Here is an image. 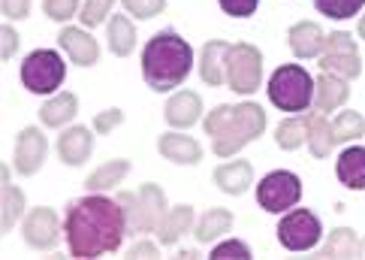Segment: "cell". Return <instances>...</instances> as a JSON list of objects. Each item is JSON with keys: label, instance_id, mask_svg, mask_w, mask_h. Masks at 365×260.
Instances as JSON below:
<instances>
[{"label": "cell", "instance_id": "cell-1", "mask_svg": "<svg viewBox=\"0 0 365 260\" xmlns=\"http://www.w3.org/2000/svg\"><path fill=\"white\" fill-rule=\"evenodd\" d=\"M63 236H67L70 257L76 260L121 251L124 239L130 236L124 206L118 197L88 191L85 197L70 200L67 215H63Z\"/></svg>", "mask_w": 365, "mask_h": 260}, {"label": "cell", "instance_id": "cell-2", "mask_svg": "<svg viewBox=\"0 0 365 260\" xmlns=\"http://www.w3.org/2000/svg\"><path fill=\"white\" fill-rule=\"evenodd\" d=\"M269 115L254 100L242 103H217L212 112L202 115V130L212 136V151L217 158H236L254 139L266 134Z\"/></svg>", "mask_w": 365, "mask_h": 260}, {"label": "cell", "instance_id": "cell-3", "mask_svg": "<svg viewBox=\"0 0 365 260\" xmlns=\"http://www.w3.org/2000/svg\"><path fill=\"white\" fill-rule=\"evenodd\" d=\"M139 64L145 85L158 94H166L185 85L197 61H193V46L178 31H158L142 46Z\"/></svg>", "mask_w": 365, "mask_h": 260}, {"label": "cell", "instance_id": "cell-4", "mask_svg": "<svg viewBox=\"0 0 365 260\" xmlns=\"http://www.w3.org/2000/svg\"><path fill=\"white\" fill-rule=\"evenodd\" d=\"M314 76H311L302 64H281V67L269 76L266 94L269 103L281 112H308L314 106Z\"/></svg>", "mask_w": 365, "mask_h": 260}, {"label": "cell", "instance_id": "cell-5", "mask_svg": "<svg viewBox=\"0 0 365 260\" xmlns=\"http://www.w3.org/2000/svg\"><path fill=\"white\" fill-rule=\"evenodd\" d=\"M63 76H67V64H63L61 51L55 49H34L31 55H24L19 67L21 85L36 97L58 94V88L63 85Z\"/></svg>", "mask_w": 365, "mask_h": 260}, {"label": "cell", "instance_id": "cell-6", "mask_svg": "<svg viewBox=\"0 0 365 260\" xmlns=\"http://www.w3.org/2000/svg\"><path fill=\"white\" fill-rule=\"evenodd\" d=\"M263 85V51L254 43H232L227 55V88L251 97Z\"/></svg>", "mask_w": 365, "mask_h": 260}, {"label": "cell", "instance_id": "cell-7", "mask_svg": "<svg viewBox=\"0 0 365 260\" xmlns=\"http://www.w3.org/2000/svg\"><path fill=\"white\" fill-rule=\"evenodd\" d=\"M302 200V179L290 170H272L259 179L257 185V203L269 215H284Z\"/></svg>", "mask_w": 365, "mask_h": 260}, {"label": "cell", "instance_id": "cell-8", "mask_svg": "<svg viewBox=\"0 0 365 260\" xmlns=\"http://www.w3.org/2000/svg\"><path fill=\"white\" fill-rule=\"evenodd\" d=\"M278 242L281 249L287 251H311L317 249L320 239H323V221L317 212L311 209H293L284 212L278 221Z\"/></svg>", "mask_w": 365, "mask_h": 260}, {"label": "cell", "instance_id": "cell-9", "mask_svg": "<svg viewBox=\"0 0 365 260\" xmlns=\"http://www.w3.org/2000/svg\"><path fill=\"white\" fill-rule=\"evenodd\" d=\"M317 64H320V70L341 76L347 82L359 79L362 76V55L356 49V36L350 31L326 34V46H323V55L317 58Z\"/></svg>", "mask_w": 365, "mask_h": 260}, {"label": "cell", "instance_id": "cell-10", "mask_svg": "<svg viewBox=\"0 0 365 260\" xmlns=\"http://www.w3.org/2000/svg\"><path fill=\"white\" fill-rule=\"evenodd\" d=\"M21 236L34 251H55L63 239V221L51 206H36L21 221Z\"/></svg>", "mask_w": 365, "mask_h": 260}, {"label": "cell", "instance_id": "cell-11", "mask_svg": "<svg viewBox=\"0 0 365 260\" xmlns=\"http://www.w3.org/2000/svg\"><path fill=\"white\" fill-rule=\"evenodd\" d=\"M46 154H48V139L43 134V127L28 124L19 130L16 136V149H12V170L19 176H36L46 164Z\"/></svg>", "mask_w": 365, "mask_h": 260}, {"label": "cell", "instance_id": "cell-12", "mask_svg": "<svg viewBox=\"0 0 365 260\" xmlns=\"http://www.w3.org/2000/svg\"><path fill=\"white\" fill-rule=\"evenodd\" d=\"M94 127L85 124H70L61 130V136L55 142V151L63 166H85L94 154Z\"/></svg>", "mask_w": 365, "mask_h": 260}, {"label": "cell", "instance_id": "cell-13", "mask_svg": "<svg viewBox=\"0 0 365 260\" xmlns=\"http://www.w3.org/2000/svg\"><path fill=\"white\" fill-rule=\"evenodd\" d=\"M58 46L67 51V58L76 67H94V64H100V43L85 24H63L58 31Z\"/></svg>", "mask_w": 365, "mask_h": 260}, {"label": "cell", "instance_id": "cell-14", "mask_svg": "<svg viewBox=\"0 0 365 260\" xmlns=\"http://www.w3.org/2000/svg\"><path fill=\"white\" fill-rule=\"evenodd\" d=\"M202 115H205L202 97L190 88L175 91V94L166 100V109H163V119L173 130H190L197 121H202Z\"/></svg>", "mask_w": 365, "mask_h": 260}, {"label": "cell", "instance_id": "cell-15", "mask_svg": "<svg viewBox=\"0 0 365 260\" xmlns=\"http://www.w3.org/2000/svg\"><path fill=\"white\" fill-rule=\"evenodd\" d=\"M139 227L142 233H158V227L163 224V218L169 212V200H166V191L154 181H145L139 185Z\"/></svg>", "mask_w": 365, "mask_h": 260}, {"label": "cell", "instance_id": "cell-16", "mask_svg": "<svg viewBox=\"0 0 365 260\" xmlns=\"http://www.w3.org/2000/svg\"><path fill=\"white\" fill-rule=\"evenodd\" d=\"M230 46L227 40H208L200 49V61H197V70H200V79L212 88L227 85V55H230Z\"/></svg>", "mask_w": 365, "mask_h": 260}, {"label": "cell", "instance_id": "cell-17", "mask_svg": "<svg viewBox=\"0 0 365 260\" xmlns=\"http://www.w3.org/2000/svg\"><path fill=\"white\" fill-rule=\"evenodd\" d=\"M158 151L166 161H173L178 166H197L202 161V146L200 139H193L181 130H169V134L158 136Z\"/></svg>", "mask_w": 365, "mask_h": 260}, {"label": "cell", "instance_id": "cell-18", "mask_svg": "<svg viewBox=\"0 0 365 260\" xmlns=\"http://www.w3.org/2000/svg\"><path fill=\"white\" fill-rule=\"evenodd\" d=\"M287 46L299 61H308V58H320L323 55V46H326V34L317 21H296L290 31H287Z\"/></svg>", "mask_w": 365, "mask_h": 260}, {"label": "cell", "instance_id": "cell-19", "mask_svg": "<svg viewBox=\"0 0 365 260\" xmlns=\"http://www.w3.org/2000/svg\"><path fill=\"white\" fill-rule=\"evenodd\" d=\"M193 227H197V212H193V206H187V203L169 206L163 224L158 227V242L163 249H175L181 242V236H187Z\"/></svg>", "mask_w": 365, "mask_h": 260}, {"label": "cell", "instance_id": "cell-20", "mask_svg": "<svg viewBox=\"0 0 365 260\" xmlns=\"http://www.w3.org/2000/svg\"><path fill=\"white\" fill-rule=\"evenodd\" d=\"M314 82H317L314 85V109L335 112L350 100V82L341 79V76L320 70V76H314Z\"/></svg>", "mask_w": 365, "mask_h": 260}, {"label": "cell", "instance_id": "cell-21", "mask_svg": "<svg viewBox=\"0 0 365 260\" xmlns=\"http://www.w3.org/2000/svg\"><path fill=\"white\" fill-rule=\"evenodd\" d=\"M76 115H79V97L73 91H58V94H51L40 106V121L43 127H51V130L70 127Z\"/></svg>", "mask_w": 365, "mask_h": 260}, {"label": "cell", "instance_id": "cell-22", "mask_svg": "<svg viewBox=\"0 0 365 260\" xmlns=\"http://www.w3.org/2000/svg\"><path fill=\"white\" fill-rule=\"evenodd\" d=\"M335 176L347 191H365V146H344L335 161Z\"/></svg>", "mask_w": 365, "mask_h": 260}, {"label": "cell", "instance_id": "cell-23", "mask_svg": "<svg viewBox=\"0 0 365 260\" xmlns=\"http://www.w3.org/2000/svg\"><path fill=\"white\" fill-rule=\"evenodd\" d=\"M215 185L230 194V197H242L247 188L254 185V166L251 161H227L215 170Z\"/></svg>", "mask_w": 365, "mask_h": 260}, {"label": "cell", "instance_id": "cell-24", "mask_svg": "<svg viewBox=\"0 0 365 260\" xmlns=\"http://www.w3.org/2000/svg\"><path fill=\"white\" fill-rule=\"evenodd\" d=\"M232 212L224 209V206H212L208 212H202L197 218V227H193V236H197L200 245H212L217 239H224L227 233L232 230Z\"/></svg>", "mask_w": 365, "mask_h": 260}, {"label": "cell", "instance_id": "cell-25", "mask_svg": "<svg viewBox=\"0 0 365 260\" xmlns=\"http://www.w3.org/2000/svg\"><path fill=\"white\" fill-rule=\"evenodd\" d=\"M335 149V130H332V121L326 119V112L308 109V151L314 154L317 161L329 158Z\"/></svg>", "mask_w": 365, "mask_h": 260}, {"label": "cell", "instance_id": "cell-26", "mask_svg": "<svg viewBox=\"0 0 365 260\" xmlns=\"http://www.w3.org/2000/svg\"><path fill=\"white\" fill-rule=\"evenodd\" d=\"M317 257H338V260L362 257V239L356 236V230L335 227L332 233H326V242L317 249Z\"/></svg>", "mask_w": 365, "mask_h": 260}, {"label": "cell", "instance_id": "cell-27", "mask_svg": "<svg viewBox=\"0 0 365 260\" xmlns=\"http://www.w3.org/2000/svg\"><path fill=\"white\" fill-rule=\"evenodd\" d=\"M106 43L115 58H130L136 49V28L133 16H112L106 21Z\"/></svg>", "mask_w": 365, "mask_h": 260}, {"label": "cell", "instance_id": "cell-28", "mask_svg": "<svg viewBox=\"0 0 365 260\" xmlns=\"http://www.w3.org/2000/svg\"><path fill=\"white\" fill-rule=\"evenodd\" d=\"M24 215H28V197H24L21 188H16L12 181H6L4 197H0V230L12 233L19 227V221H24Z\"/></svg>", "mask_w": 365, "mask_h": 260}, {"label": "cell", "instance_id": "cell-29", "mask_svg": "<svg viewBox=\"0 0 365 260\" xmlns=\"http://www.w3.org/2000/svg\"><path fill=\"white\" fill-rule=\"evenodd\" d=\"M127 176H130V161H127V158L106 161V164H100L97 170L85 179V191L106 194V191H112L115 185H121V181H124Z\"/></svg>", "mask_w": 365, "mask_h": 260}, {"label": "cell", "instance_id": "cell-30", "mask_svg": "<svg viewBox=\"0 0 365 260\" xmlns=\"http://www.w3.org/2000/svg\"><path fill=\"white\" fill-rule=\"evenodd\" d=\"M308 142V112H296L275 127V146L281 151H296Z\"/></svg>", "mask_w": 365, "mask_h": 260}, {"label": "cell", "instance_id": "cell-31", "mask_svg": "<svg viewBox=\"0 0 365 260\" xmlns=\"http://www.w3.org/2000/svg\"><path fill=\"white\" fill-rule=\"evenodd\" d=\"M332 130H335V146H350V142L365 136V119L354 109H344L335 115Z\"/></svg>", "mask_w": 365, "mask_h": 260}, {"label": "cell", "instance_id": "cell-32", "mask_svg": "<svg viewBox=\"0 0 365 260\" xmlns=\"http://www.w3.org/2000/svg\"><path fill=\"white\" fill-rule=\"evenodd\" d=\"M314 9L332 21H347L365 9V0H314Z\"/></svg>", "mask_w": 365, "mask_h": 260}, {"label": "cell", "instance_id": "cell-33", "mask_svg": "<svg viewBox=\"0 0 365 260\" xmlns=\"http://www.w3.org/2000/svg\"><path fill=\"white\" fill-rule=\"evenodd\" d=\"M112 9H115V0H85L79 9V21L88 31H94L112 19Z\"/></svg>", "mask_w": 365, "mask_h": 260}, {"label": "cell", "instance_id": "cell-34", "mask_svg": "<svg viewBox=\"0 0 365 260\" xmlns=\"http://www.w3.org/2000/svg\"><path fill=\"white\" fill-rule=\"evenodd\" d=\"M121 6H124L127 16H133L139 21H148V19L163 16L166 0H121Z\"/></svg>", "mask_w": 365, "mask_h": 260}, {"label": "cell", "instance_id": "cell-35", "mask_svg": "<svg viewBox=\"0 0 365 260\" xmlns=\"http://www.w3.org/2000/svg\"><path fill=\"white\" fill-rule=\"evenodd\" d=\"M215 260H251V245L242 242V239H220L217 245H212V254Z\"/></svg>", "mask_w": 365, "mask_h": 260}, {"label": "cell", "instance_id": "cell-36", "mask_svg": "<svg viewBox=\"0 0 365 260\" xmlns=\"http://www.w3.org/2000/svg\"><path fill=\"white\" fill-rule=\"evenodd\" d=\"M79 9H82L79 0H43V12L58 24H67L70 19H79Z\"/></svg>", "mask_w": 365, "mask_h": 260}, {"label": "cell", "instance_id": "cell-37", "mask_svg": "<svg viewBox=\"0 0 365 260\" xmlns=\"http://www.w3.org/2000/svg\"><path fill=\"white\" fill-rule=\"evenodd\" d=\"M118 203L124 206L130 236H139L142 233V227H139V194L136 191H118Z\"/></svg>", "mask_w": 365, "mask_h": 260}, {"label": "cell", "instance_id": "cell-38", "mask_svg": "<svg viewBox=\"0 0 365 260\" xmlns=\"http://www.w3.org/2000/svg\"><path fill=\"white\" fill-rule=\"evenodd\" d=\"M217 6L230 19H251L259 9V0H217Z\"/></svg>", "mask_w": 365, "mask_h": 260}, {"label": "cell", "instance_id": "cell-39", "mask_svg": "<svg viewBox=\"0 0 365 260\" xmlns=\"http://www.w3.org/2000/svg\"><path fill=\"white\" fill-rule=\"evenodd\" d=\"M121 124H124V112H121L118 106H112V109L97 112V115H94V124H91V127H94L97 134H112V130L121 127Z\"/></svg>", "mask_w": 365, "mask_h": 260}, {"label": "cell", "instance_id": "cell-40", "mask_svg": "<svg viewBox=\"0 0 365 260\" xmlns=\"http://www.w3.org/2000/svg\"><path fill=\"white\" fill-rule=\"evenodd\" d=\"M0 40H4V43H0V58H4V61H9V58H12V55H16V51H19L21 36H19V31L12 28L9 21H4V28H0Z\"/></svg>", "mask_w": 365, "mask_h": 260}, {"label": "cell", "instance_id": "cell-41", "mask_svg": "<svg viewBox=\"0 0 365 260\" xmlns=\"http://www.w3.org/2000/svg\"><path fill=\"white\" fill-rule=\"evenodd\" d=\"M0 12L6 21H24L31 16V0H0Z\"/></svg>", "mask_w": 365, "mask_h": 260}, {"label": "cell", "instance_id": "cell-42", "mask_svg": "<svg viewBox=\"0 0 365 260\" xmlns=\"http://www.w3.org/2000/svg\"><path fill=\"white\" fill-rule=\"evenodd\" d=\"M127 257H160V242H151V239H136L130 245Z\"/></svg>", "mask_w": 365, "mask_h": 260}, {"label": "cell", "instance_id": "cell-43", "mask_svg": "<svg viewBox=\"0 0 365 260\" xmlns=\"http://www.w3.org/2000/svg\"><path fill=\"white\" fill-rule=\"evenodd\" d=\"M356 34H359V40H365V12L359 16V24H356Z\"/></svg>", "mask_w": 365, "mask_h": 260}, {"label": "cell", "instance_id": "cell-44", "mask_svg": "<svg viewBox=\"0 0 365 260\" xmlns=\"http://www.w3.org/2000/svg\"><path fill=\"white\" fill-rule=\"evenodd\" d=\"M362 257H365V236H362Z\"/></svg>", "mask_w": 365, "mask_h": 260}]
</instances>
